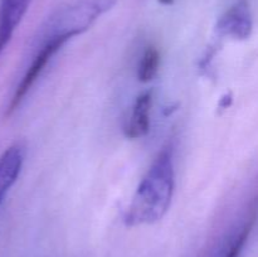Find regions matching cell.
Here are the masks:
<instances>
[{
    "instance_id": "cell-1",
    "label": "cell",
    "mask_w": 258,
    "mask_h": 257,
    "mask_svg": "<svg viewBox=\"0 0 258 257\" xmlns=\"http://www.w3.org/2000/svg\"><path fill=\"white\" fill-rule=\"evenodd\" d=\"M175 188L173 150L165 148L139 184L125 216L128 227L160 221L170 207Z\"/></svg>"
},
{
    "instance_id": "cell-2",
    "label": "cell",
    "mask_w": 258,
    "mask_h": 257,
    "mask_svg": "<svg viewBox=\"0 0 258 257\" xmlns=\"http://www.w3.org/2000/svg\"><path fill=\"white\" fill-rule=\"evenodd\" d=\"M66 42H67V40L60 39V38H42V43H40L39 49L35 53L32 63H30L29 67L27 68L25 73L23 75L22 80L19 81L14 93H13L12 98H10V102L9 105H8L7 110L8 115L14 112V111L19 107L22 101L24 100V97L27 96V93L29 92L32 86L35 83V81H37L38 78H39V76L42 75V72L44 71V68L47 67V65L49 63V60L52 59L53 55L64 45Z\"/></svg>"
},
{
    "instance_id": "cell-3",
    "label": "cell",
    "mask_w": 258,
    "mask_h": 257,
    "mask_svg": "<svg viewBox=\"0 0 258 257\" xmlns=\"http://www.w3.org/2000/svg\"><path fill=\"white\" fill-rule=\"evenodd\" d=\"M253 30L251 7L247 0L234 3L217 23V32L221 35L232 37L234 39H248Z\"/></svg>"
},
{
    "instance_id": "cell-4",
    "label": "cell",
    "mask_w": 258,
    "mask_h": 257,
    "mask_svg": "<svg viewBox=\"0 0 258 257\" xmlns=\"http://www.w3.org/2000/svg\"><path fill=\"white\" fill-rule=\"evenodd\" d=\"M30 0H0V55L27 13Z\"/></svg>"
},
{
    "instance_id": "cell-5",
    "label": "cell",
    "mask_w": 258,
    "mask_h": 257,
    "mask_svg": "<svg viewBox=\"0 0 258 257\" xmlns=\"http://www.w3.org/2000/svg\"><path fill=\"white\" fill-rule=\"evenodd\" d=\"M24 163V148L20 144L9 146L0 155V206L10 188L18 180Z\"/></svg>"
},
{
    "instance_id": "cell-6",
    "label": "cell",
    "mask_w": 258,
    "mask_h": 257,
    "mask_svg": "<svg viewBox=\"0 0 258 257\" xmlns=\"http://www.w3.org/2000/svg\"><path fill=\"white\" fill-rule=\"evenodd\" d=\"M151 92L141 93L134 103L133 112L125 127V134L128 139H139L145 136L150 127Z\"/></svg>"
},
{
    "instance_id": "cell-7",
    "label": "cell",
    "mask_w": 258,
    "mask_h": 257,
    "mask_svg": "<svg viewBox=\"0 0 258 257\" xmlns=\"http://www.w3.org/2000/svg\"><path fill=\"white\" fill-rule=\"evenodd\" d=\"M160 66V54L155 47H149L144 52L138 68V78L141 82L146 83L154 80Z\"/></svg>"
},
{
    "instance_id": "cell-8",
    "label": "cell",
    "mask_w": 258,
    "mask_h": 257,
    "mask_svg": "<svg viewBox=\"0 0 258 257\" xmlns=\"http://www.w3.org/2000/svg\"><path fill=\"white\" fill-rule=\"evenodd\" d=\"M251 228H252V224L248 223L243 229H242L241 233L236 237V239L232 242V244L229 246V248L227 249L226 256L224 257H239V254H241L244 244H246L247 239H248Z\"/></svg>"
},
{
    "instance_id": "cell-9",
    "label": "cell",
    "mask_w": 258,
    "mask_h": 257,
    "mask_svg": "<svg viewBox=\"0 0 258 257\" xmlns=\"http://www.w3.org/2000/svg\"><path fill=\"white\" fill-rule=\"evenodd\" d=\"M159 2L163 3V4H165V5H170V4H173L174 0H159Z\"/></svg>"
}]
</instances>
